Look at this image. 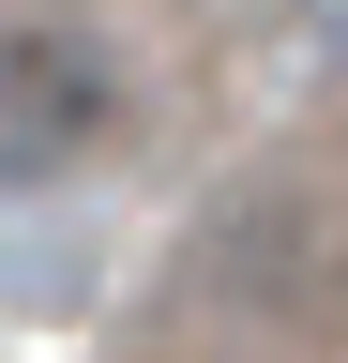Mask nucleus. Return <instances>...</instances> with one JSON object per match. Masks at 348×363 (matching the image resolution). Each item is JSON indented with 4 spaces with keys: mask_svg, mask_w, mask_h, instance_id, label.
Segmentation results:
<instances>
[{
    "mask_svg": "<svg viewBox=\"0 0 348 363\" xmlns=\"http://www.w3.org/2000/svg\"><path fill=\"white\" fill-rule=\"evenodd\" d=\"M121 136V45L91 16H0V197H46Z\"/></svg>",
    "mask_w": 348,
    "mask_h": 363,
    "instance_id": "f03ea898",
    "label": "nucleus"
},
{
    "mask_svg": "<svg viewBox=\"0 0 348 363\" xmlns=\"http://www.w3.org/2000/svg\"><path fill=\"white\" fill-rule=\"evenodd\" d=\"M197 303L242 318L257 348H333L348 333V212L318 197V182H242L228 212L197 227Z\"/></svg>",
    "mask_w": 348,
    "mask_h": 363,
    "instance_id": "f257e3e1",
    "label": "nucleus"
},
{
    "mask_svg": "<svg viewBox=\"0 0 348 363\" xmlns=\"http://www.w3.org/2000/svg\"><path fill=\"white\" fill-rule=\"evenodd\" d=\"M0 303H16V318L91 303V242H76V227H46V197H0Z\"/></svg>",
    "mask_w": 348,
    "mask_h": 363,
    "instance_id": "7ed1b4c3",
    "label": "nucleus"
}]
</instances>
